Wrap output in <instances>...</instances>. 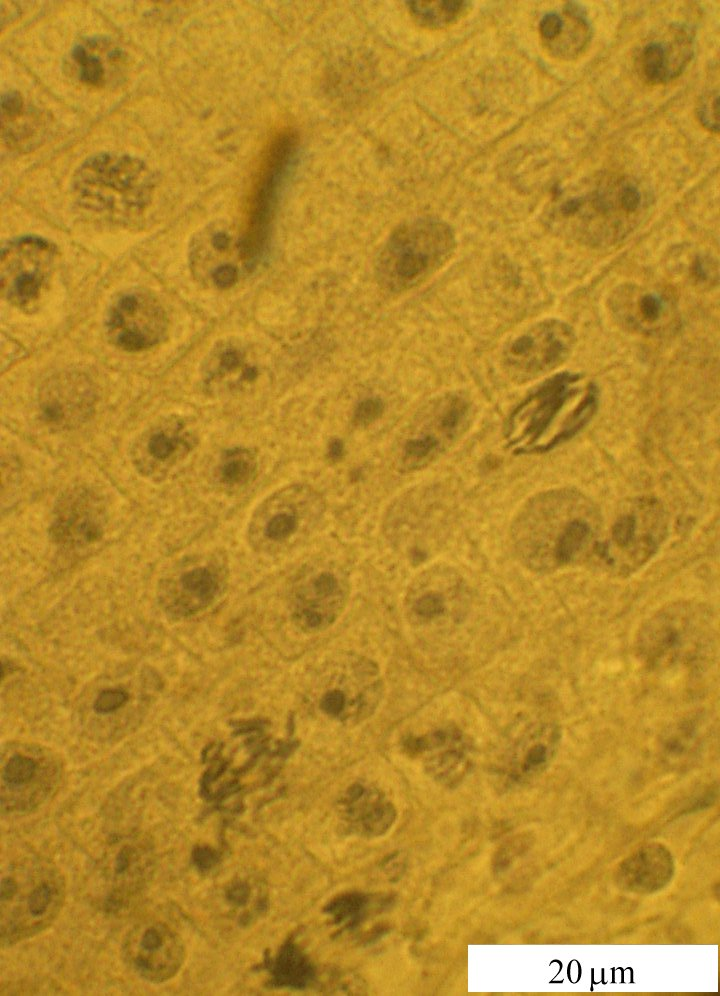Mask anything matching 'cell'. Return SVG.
Returning <instances> with one entry per match:
<instances>
[{"label":"cell","mask_w":720,"mask_h":996,"mask_svg":"<svg viewBox=\"0 0 720 996\" xmlns=\"http://www.w3.org/2000/svg\"><path fill=\"white\" fill-rule=\"evenodd\" d=\"M66 883L49 858L18 851L3 861L0 882V943L8 948L49 928L60 914Z\"/></svg>","instance_id":"6da1fadb"},{"label":"cell","mask_w":720,"mask_h":996,"mask_svg":"<svg viewBox=\"0 0 720 996\" xmlns=\"http://www.w3.org/2000/svg\"><path fill=\"white\" fill-rule=\"evenodd\" d=\"M551 226L577 243L603 248L624 240L643 219L648 202L639 186L604 178L584 189L557 194Z\"/></svg>","instance_id":"7a4b0ae2"},{"label":"cell","mask_w":720,"mask_h":996,"mask_svg":"<svg viewBox=\"0 0 720 996\" xmlns=\"http://www.w3.org/2000/svg\"><path fill=\"white\" fill-rule=\"evenodd\" d=\"M384 681L376 663L354 652H340L321 663L304 690V702L316 716L353 727L377 711Z\"/></svg>","instance_id":"3957f363"},{"label":"cell","mask_w":720,"mask_h":996,"mask_svg":"<svg viewBox=\"0 0 720 996\" xmlns=\"http://www.w3.org/2000/svg\"><path fill=\"white\" fill-rule=\"evenodd\" d=\"M456 248L453 229L434 217L399 225L390 234L377 260V277L388 290H409L437 272Z\"/></svg>","instance_id":"277c9868"},{"label":"cell","mask_w":720,"mask_h":996,"mask_svg":"<svg viewBox=\"0 0 720 996\" xmlns=\"http://www.w3.org/2000/svg\"><path fill=\"white\" fill-rule=\"evenodd\" d=\"M711 617L698 608L677 605L654 614L640 626L635 650L641 662L655 670L699 664L714 645Z\"/></svg>","instance_id":"5b68a950"},{"label":"cell","mask_w":720,"mask_h":996,"mask_svg":"<svg viewBox=\"0 0 720 996\" xmlns=\"http://www.w3.org/2000/svg\"><path fill=\"white\" fill-rule=\"evenodd\" d=\"M154 186L152 171L142 160L115 152L88 157L72 178L73 192L83 207L113 213L142 210Z\"/></svg>","instance_id":"8992f818"},{"label":"cell","mask_w":720,"mask_h":996,"mask_svg":"<svg viewBox=\"0 0 720 996\" xmlns=\"http://www.w3.org/2000/svg\"><path fill=\"white\" fill-rule=\"evenodd\" d=\"M325 505L320 493L306 483L282 486L253 510L247 541L259 554L275 555L299 545L321 520Z\"/></svg>","instance_id":"52a82bcc"},{"label":"cell","mask_w":720,"mask_h":996,"mask_svg":"<svg viewBox=\"0 0 720 996\" xmlns=\"http://www.w3.org/2000/svg\"><path fill=\"white\" fill-rule=\"evenodd\" d=\"M155 868V848L146 834L108 839L92 868L96 900L103 911L115 914L135 903L152 882Z\"/></svg>","instance_id":"ba28073f"},{"label":"cell","mask_w":720,"mask_h":996,"mask_svg":"<svg viewBox=\"0 0 720 996\" xmlns=\"http://www.w3.org/2000/svg\"><path fill=\"white\" fill-rule=\"evenodd\" d=\"M580 380L578 373H557L513 409L506 423V434L516 452L547 451L552 425L567 402L578 393Z\"/></svg>","instance_id":"9c48e42d"},{"label":"cell","mask_w":720,"mask_h":996,"mask_svg":"<svg viewBox=\"0 0 720 996\" xmlns=\"http://www.w3.org/2000/svg\"><path fill=\"white\" fill-rule=\"evenodd\" d=\"M56 260L55 246L37 236L9 241L1 251L2 297L11 305L26 309L47 288Z\"/></svg>","instance_id":"30bf717a"},{"label":"cell","mask_w":720,"mask_h":996,"mask_svg":"<svg viewBox=\"0 0 720 996\" xmlns=\"http://www.w3.org/2000/svg\"><path fill=\"white\" fill-rule=\"evenodd\" d=\"M297 139L291 132L278 135L266 154L253 196L242 247L249 268L265 251L280 189L294 162Z\"/></svg>","instance_id":"8fae6325"},{"label":"cell","mask_w":720,"mask_h":996,"mask_svg":"<svg viewBox=\"0 0 720 996\" xmlns=\"http://www.w3.org/2000/svg\"><path fill=\"white\" fill-rule=\"evenodd\" d=\"M608 308L621 327L639 335L664 337L680 326L678 300L661 285L623 283L610 293Z\"/></svg>","instance_id":"7c38bea8"},{"label":"cell","mask_w":720,"mask_h":996,"mask_svg":"<svg viewBox=\"0 0 720 996\" xmlns=\"http://www.w3.org/2000/svg\"><path fill=\"white\" fill-rule=\"evenodd\" d=\"M576 342L573 328L559 319H546L522 331L504 347L502 362L518 380H527L561 365Z\"/></svg>","instance_id":"4fadbf2b"},{"label":"cell","mask_w":720,"mask_h":996,"mask_svg":"<svg viewBox=\"0 0 720 996\" xmlns=\"http://www.w3.org/2000/svg\"><path fill=\"white\" fill-rule=\"evenodd\" d=\"M121 957L134 975L159 984L178 973L185 960V946L181 937L165 923L144 920L124 936Z\"/></svg>","instance_id":"5bb4252c"},{"label":"cell","mask_w":720,"mask_h":996,"mask_svg":"<svg viewBox=\"0 0 720 996\" xmlns=\"http://www.w3.org/2000/svg\"><path fill=\"white\" fill-rule=\"evenodd\" d=\"M349 584L344 575L326 566L305 570L292 586L291 619L308 634L331 627L344 611Z\"/></svg>","instance_id":"9a60e30c"},{"label":"cell","mask_w":720,"mask_h":996,"mask_svg":"<svg viewBox=\"0 0 720 996\" xmlns=\"http://www.w3.org/2000/svg\"><path fill=\"white\" fill-rule=\"evenodd\" d=\"M665 530L666 520L661 505L651 498L637 500L617 517L611 529V539L601 547L600 554L613 568L618 560H622L620 571L634 570L656 551Z\"/></svg>","instance_id":"2e32d148"},{"label":"cell","mask_w":720,"mask_h":996,"mask_svg":"<svg viewBox=\"0 0 720 996\" xmlns=\"http://www.w3.org/2000/svg\"><path fill=\"white\" fill-rule=\"evenodd\" d=\"M167 328L166 314L147 290L133 288L122 292L110 305L106 332L116 347L138 352L158 344Z\"/></svg>","instance_id":"e0dca14e"},{"label":"cell","mask_w":720,"mask_h":996,"mask_svg":"<svg viewBox=\"0 0 720 996\" xmlns=\"http://www.w3.org/2000/svg\"><path fill=\"white\" fill-rule=\"evenodd\" d=\"M561 738L558 724L542 718H520L499 738L491 754L493 763L514 776L531 775L546 767L557 753Z\"/></svg>","instance_id":"ac0fdd59"},{"label":"cell","mask_w":720,"mask_h":996,"mask_svg":"<svg viewBox=\"0 0 720 996\" xmlns=\"http://www.w3.org/2000/svg\"><path fill=\"white\" fill-rule=\"evenodd\" d=\"M400 749L408 757L419 760L433 776L449 781L464 775L476 754L472 738L453 722L405 734L400 739Z\"/></svg>","instance_id":"d6986e66"},{"label":"cell","mask_w":720,"mask_h":996,"mask_svg":"<svg viewBox=\"0 0 720 996\" xmlns=\"http://www.w3.org/2000/svg\"><path fill=\"white\" fill-rule=\"evenodd\" d=\"M191 272L201 283L225 290L239 282L243 269L249 270L242 234L227 225L215 223L194 236L189 248Z\"/></svg>","instance_id":"ffe728a7"},{"label":"cell","mask_w":720,"mask_h":996,"mask_svg":"<svg viewBox=\"0 0 720 996\" xmlns=\"http://www.w3.org/2000/svg\"><path fill=\"white\" fill-rule=\"evenodd\" d=\"M95 389L90 379L78 371H61L40 387L38 408L43 421L56 430L75 428L94 410Z\"/></svg>","instance_id":"44dd1931"},{"label":"cell","mask_w":720,"mask_h":996,"mask_svg":"<svg viewBox=\"0 0 720 996\" xmlns=\"http://www.w3.org/2000/svg\"><path fill=\"white\" fill-rule=\"evenodd\" d=\"M105 523L102 501L88 489L74 488L59 499L50 535L62 546H84L102 536Z\"/></svg>","instance_id":"7402d4cb"},{"label":"cell","mask_w":720,"mask_h":996,"mask_svg":"<svg viewBox=\"0 0 720 996\" xmlns=\"http://www.w3.org/2000/svg\"><path fill=\"white\" fill-rule=\"evenodd\" d=\"M202 380L212 394L242 391L256 384L260 363L250 346L238 339L218 342L203 361Z\"/></svg>","instance_id":"603a6c76"},{"label":"cell","mask_w":720,"mask_h":996,"mask_svg":"<svg viewBox=\"0 0 720 996\" xmlns=\"http://www.w3.org/2000/svg\"><path fill=\"white\" fill-rule=\"evenodd\" d=\"M466 597L458 584L433 582L414 587L406 600L409 623L420 629H448L465 616Z\"/></svg>","instance_id":"cb8c5ba5"},{"label":"cell","mask_w":720,"mask_h":996,"mask_svg":"<svg viewBox=\"0 0 720 996\" xmlns=\"http://www.w3.org/2000/svg\"><path fill=\"white\" fill-rule=\"evenodd\" d=\"M224 584L223 569L213 563L195 565L168 583L171 610L190 615L210 605Z\"/></svg>","instance_id":"d4e9b609"},{"label":"cell","mask_w":720,"mask_h":996,"mask_svg":"<svg viewBox=\"0 0 720 996\" xmlns=\"http://www.w3.org/2000/svg\"><path fill=\"white\" fill-rule=\"evenodd\" d=\"M690 42L689 37L678 34L669 43H648L640 55V66L645 78L653 83H662L678 76L690 59Z\"/></svg>","instance_id":"484cf974"},{"label":"cell","mask_w":720,"mask_h":996,"mask_svg":"<svg viewBox=\"0 0 720 996\" xmlns=\"http://www.w3.org/2000/svg\"><path fill=\"white\" fill-rule=\"evenodd\" d=\"M196 437L178 419H168L152 428L144 450L155 466H171L195 446Z\"/></svg>","instance_id":"4316f807"},{"label":"cell","mask_w":720,"mask_h":996,"mask_svg":"<svg viewBox=\"0 0 720 996\" xmlns=\"http://www.w3.org/2000/svg\"><path fill=\"white\" fill-rule=\"evenodd\" d=\"M109 44L99 40H88L77 43L71 50V59L79 80L83 83L103 85L108 76V69L123 60V53L113 46L104 55Z\"/></svg>","instance_id":"83f0119b"},{"label":"cell","mask_w":720,"mask_h":996,"mask_svg":"<svg viewBox=\"0 0 720 996\" xmlns=\"http://www.w3.org/2000/svg\"><path fill=\"white\" fill-rule=\"evenodd\" d=\"M592 535L591 522L582 515H570L552 545V565L562 566L573 561L588 544Z\"/></svg>","instance_id":"f1b7e54d"},{"label":"cell","mask_w":720,"mask_h":996,"mask_svg":"<svg viewBox=\"0 0 720 996\" xmlns=\"http://www.w3.org/2000/svg\"><path fill=\"white\" fill-rule=\"evenodd\" d=\"M256 452L248 447H233L222 454L218 466L219 478L230 487H240L252 482L257 474Z\"/></svg>","instance_id":"f546056e"},{"label":"cell","mask_w":720,"mask_h":996,"mask_svg":"<svg viewBox=\"0 0 720 996\" xmlns=\"http://www.w3.org/2000/svg\"><path fill=\"white\" fill-rule=\"evenodd\" d=\"M467 1H408L416 21L428 27H441L454 22L468 7Z\"/></svg>","instance_id":"4dcf8cb0"},{"label":"cell","mask_w":720,"mask_h":996,"mask_svg":"<svg viewBox=\"0 0 720 996\" xmlns=\"http://www.w3.org/2000/svg\"><path fill=\"white\" fill-rule=\"evenodd\" d=\"M698 746V726L690 721H684L672 727L664 736L661 744L662 754L674 756L693 754Z\"/></svg>","instance_id":"1f68e13d"},{"label":"cell","mask_w":720,"mask_h":996,"mask_svg":"<svg viewBox=\"0 0 720 996\" xmlns=\"http://www.w3.org/2000/svg\"><path fill=\"white\" fill-rule=\"evenodd\" d=\"M688 273L696 285L710 287L718 281L717 261L708 254H697L689 265Z\"/></svg>","instance_id":"d6a6232c"},{"label":"cell","mask_w":720,"mask_h":996,"mask_svg":"<svg viewBox=\"0 0 720 996\" xmlns=\"http://www.w3.org/2000/svg\"><path fill=\"white\" fill-rule=\"evenodd\" d=\"M384 412V403L380 398L369 397L361 400L353 411V422L365 427L374 423Z\"/></svg>","instance_id":"836d02e7"},{"label":"cell","mask_w":720,"mask_h":996,"mask_svg":"<svg viewBox=\"0 0 720 996\" xmlns=\"http://www.w3.org/2000/svg\"><path fill=\"white\" fill-rule=\"evenodd\" d=\"M128 700V693L120 688H111L99 693L93 708L98 714H108L117 711Z\"/></svg>","instance_id":"e575fe53"},{"label":"cell","mask_w":720,"mask_h":996,"mask_svg":"<svg viewBox=\"0 0 720 996\" xmlns=\"http://www.w3.org/2000/svg\"><path fill=\"white\" fill-rule=\"evenodd\" d=\"M698 117L705 128L718 132V91L715 94L709 93L701 99Z\"/></svg>","instance_id":"d590c367"},{"label":"cell","mask_w":720,"mask_h":996,"mask_svg":"<svg viewBox=\"0 0 720 996\" xmlns=\"http://www.w3.org/2000/svg\"><path fill=\"white\" fill-rule=\"evenodd\" d=\"M564 24V19L555 12H550L544 15L539 24V32L542 39L550 44L553 42L561 33Z\"/></svg>","instance_id":"8d00e7d4"},{"label":"cell","mask_w":720,"mask_h":996,"mask_svg":"<svg viewBox=\"0 0 720 996\" xmlns=\"http://www.w3.org/2000/svg\"><path fill=\"white\" fill-rule=\"evenodd\" d=\"M195 861L200 868L207 869L216 861V854L209 848H199L195 853Z\"/></svg>","instance_id":"74e56055"},{"label":"cell","mask_w":720,"mask_h":996,"mask_svg":"<svg viewBox=\"0 0 720 996\" xmlns=\"http://www.w3.org/2000/svg\"><path fill=\"white\" fill-rule=\"evenodd\" d=\"M345 446L342 440L338 438L332 439L328 443L327 455L328 458L334 462L342 459L344 456Z\"/></svg>","instance_id":"f35d334b"}]
</instances>
